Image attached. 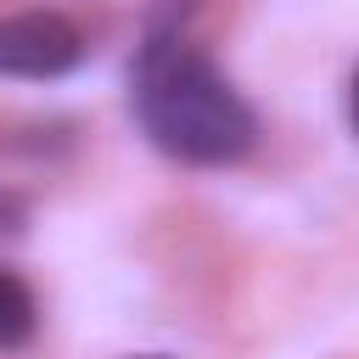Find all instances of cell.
Here are the masks:
<instances>
[{"label": "cell", "mask_w": 359, "mask_h": 359, "mask_svg": "<svg viewBox=\"0 0 359 359\" xmlns=\"http://www.w3.org/2000/svg\"><path fill=\"white\" fill-rule=\"evenodd\" d=\"M191 0H157L129 62V112L140 135L185 168H230L258 146V112L224 67L185 39Z\"/></svg>", "instance_id": "6da1fadb"}, {"label": "cell", "mask_w": 359, "mask_h": 359, "mask_svg": "<svg viewBox=\"0 0 359 359\" xmlns=\"http://www.w3.org/2000/svg\"><path fill=\"white\" fill-rule=\"evenodd\" d=\"M84 62V34L62 11L0 17V79H67Z\"/></svg>", "instance_id": "7a4b0ae2"}, {"label": "cell", "mask_w": 359, "mask_h": 359, "mask_svg": "<svg viewBox=\"0 0 359 359\" xmlns=\"http://www.w3.org/2000/svg\"><path fill=\"white\" fill-rule=\"evenodd\" d=\"M34 331H39V303H34V292H28L11 269H0V348H22Z\"/></svg>", "instance_id": "3957f363"}, {"label": "cell", "mask_w": 359, "mask_h": 359, "mask_svg": "<svg viewBox=\"0 0 359 359\" xmlns=\"http://www.w3.org/2000/svg\"><path fill=\"white\" fill-rule=\"evenodd\" d=\"M22 224H28V202L11 196V191H0V236H17Z\"/></svg>", "instance_id": "277c9868"}]
</instances>
